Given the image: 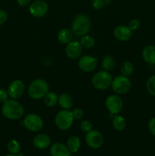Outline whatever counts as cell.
I'll return each mask as SVG.
<instances>
[{
    "label": "cell",
    "instance_id": "cell-10",
    "mask_svg": "<svg viewBox=\"0 0 155 156\" xmlns=\"http://www.w3.org/2000/svg\"><path fill=\"white\" fill-rule=\"evenodd\" d=\"M48 11V5L43 0H36L30 6V12L35 18L43 17Z\"/></svg>",
    "mask_w": 155,
    "mask_h": 156
},
{
    "label": "cell",
    "instance_id": "cell-22",
    "mask_svg": "<svg viewBox=\"0 0 155 156\" xmlns=\"http://www.w3.org/2000/svg\"><path fill=\"white\" fill-rule=\"evenodd\" d=\"M58 102V97L55 93L48 92L44 97V103L48 107H53Z\"/></svg>",
    "mask_w": 155,
    "mask_h": 156
},
{
    "label": "cell",
    "instance_id": "cell-14",
    "mask_svg": "<svg viewBox=\"0 0 155 156\" xmlns=\"http://www.w3.org/2000/svg\"><path fill=\"white\" fill-rule=\"evenodd\" d=\"M113 35L118 41H127L132 37V30L128 26L120 25L115 27Z\"/></svg>",
    "mask_w": 155,
    "mask_h": 156
},
{
    "label": "cell",
    "instance_id": "cell-18",
    "mask_svg": "<svg viewBox=\"0 0 155 156\" xmlns=\"http://www.w3.org/2000/svg\"><path fill=\"white\" fill-rule=\"evenodd\" d=\"M73 38V33L69 29H62L58 34V41L62 44H68Z\"/></svg>",
    "mask_w": 155,
    "mask_h": 156
},
{
    "label": "cell",
    "instance_id": "cell-1",
    "mask_svg": "<svg viewBox=\"0 0 155 156\" xmlns=\"http://www.w3.org/2000/svg\"><path fill=\"white\" fill-rule=\"evenodd\" d=\"M2 112L6 118L17 120L24 115V110L21 104L14 99H11L5 102L2 108Z\"/></svg>",
    "mask_w": 155,
    "mask_h": 156
},
{
    "label": "cell",
    "instance_id": "cell-31",
    "mask_svg": "<svg viewBox=\"0 0 155 156\" xmlns=\"http://www.w3.org/2000/svg\"><path fill=\"white\" fill-rule=\"evenodd\" d=\"M148 129L152 135L155 136V117L150 119L148 122Z\"/></svg>",
    "mask_w": 155,
    "mask_h": 156
},
{
    "label": "cell",
    "instance_id": "cell-3",
    "mask_svg": "<svg viewBox=\"0 0 155 156\" xmlns=\"http://www.w3.org/2000/svg\"><path fill=\"white\" fill-rule=\"evenodd\" d=\"M49 86L43 79H36L33 81L28 88V94L31 98L40 99L45 97L48 93Z\"/></svg>",
    "mask_w": 155,
    "mask_h": 156
},
{
    "label": "cell",
    "instance_id": "cell-19",
    "mask_svg": "<svg viewBox=\"0 0 155 156\" xmlns=\"http://www.w3.org/2000/svg\"><path fill=\"white\" fill-rule=\"evenodd\" d=\"M58 103L62 108L68 110L72 106V99L71 96L68 94H62L58 98Z\"/></svg>",
    "mask_w": 155,
    "mask_h": 156
},
{
    "label": "cell",
    "instance_id": "cell-33",
    "mask_svg": "<svg viewBox=\"0 0 155 156\" xmlns=\"http://www.w3.org/2000/svg\"><path fill=\"white\" fill-rule=\"evenodd\" d=\"M72 114H73V117H74V118L75 119H81L84 116L83 111H82L81 109H79V108L74 110Z\"/></svg>",
    "mask_w": 155,
    "mask_h": 156
},
{
    "label": "cell",
    "instance_id": "cell-29",
    "mask_svg": "<svg viewBox=\"0 0 155 156\" xmlns=\"http://www.w3.org/2000/svg\"><path fill=\"white\" fill-rule=\"evenodd\" d=\"M91 128H92V124L91 122L88 121V120H84L81 123V129L84 132H89L90 130H91Z\"/></svg>",
    "mask_w": 155,
    "mask_h": 156
},
{
    "label": "cell",
    "instance_id": "cell-26",
    "mask_svg": "<svg viewBox=\"0 0 155 156\" xmlns=\"http://www.w3.org/2000/svg\"><path fill=\"white\" fill-rule=\"evenodd\" d=\"M134 71V67L131 62H125L122 63L121 66V73L122 76H129L130 75L132 74Z\"/></svg>",
    "mask_w": 155,
    "mask_h": 156
},
{
    "label": "cell",
    "instance_id": "cell-21",
    "mask_svg": "<svg viewBox=\"0 0 155 156\" xmlns=\"http://www.w3.org/2000/svg\"><path fill=\"white\" fill-rule=\"evenodd\" d=\"M112 126L117 131H122L126 127V121L125 119L121 116H115L112 119Z\"/></svg>",
    "mask_w": 155,
    "mask_h": 156
},
{
    "label": "cell",
    "instance_id": "cell-28",
    "mask_svg": "<svg viewBox=\"0 0 155 156\" xmlns=\"http://www.w3.org/2000/svg\"><path fill=\"white\" fill-rule=\"evenodd\" d=\"M111 0H93L92 5L94 9L99 10V9L105 7L106 5L109 4Z\"/></svg>",
    "mask_w": 155,
    "mask_h": 156
},
{
    "label": "cell",
    "instance_id": "cell-34",
    "mask_svg": "<svg viewBox=\"0 0 155 156\" xmlns=\"http://www.w3.org/2000/svg\"><path fill=\"white\" fill-rule=\"evenodd\" d=\"M8 19V14L5 11L0 10V25L5 23Z\"/></svg>",
    "mask_w": 155,
    "mask_h": 156
},
{
    "label": "cell",
    "instance_id": "cell-15",
    "mask_svg": "<svg viewBox=\"0 0 155 156\" xmlns=\"http://www.w3.org/2000/svg\"><path fill=\"white\" fill-rule=\"evenodd\" d=\"M50 155L51 156H71V152L65 145L57 143L51 146Z\"/></svg>",
    "mask_w": 155,
    "mask_h": 156
},
{
    "label": "cell",
    "instance_id": "cell-9",
    "mask_svg": "<svg viewBox=\"0 0 155 156\" xmlns=\"http://www.w3.org/2000/svg\"><path fill=\"white\" fill-rule=\"evenodd\" d=\"M106 106L112 114H117L122 111L123 103L119 96L109 95L106 100Z\"/></svg>",
    "mask_w": 155,
    "mask_h": 156
},
{
    "label": "cell",
    "instance_id": "cell-20",
    "mask_svg": "<svg viewBox=\"0 0 155 156\" xmlns=\"http://www.w3.org/2000/svg\"><path fill=\"white\" fill-rule=\"evenodd\" d=\"M81 146V141L78 137L71 136L67 141V147L71 152H76Z\"/></svg>",
    "mask_w": 155,
    "mask_h": 156
},
{
    "label": "cell",
    "instance_id": "cell-35",
    "mask_svg": "<svg viewBox=\"0 0 155 156\" xmlns=\"http://www.w3.org/2000/svg\"><path fill=\"white\" fill-rule=\"evenodd\" d=\"M30 0H17L19 5L21 6H26L30 3Z\"/></svg>",
    "mask_w": 155,
    "mask_h": 156
},
{
    "label": "cell",
    "instance_id": "cell-30",
    "mask_svg": "<svg viewBox=\"0 0 155 156\" xmlns=\"http://www.w3.org/2000/svg\"><path fill=\"white\" fill-rule=\"evenodd\" d=\"M140 26V21L138 19H132L129 22V26L128 27L131 29L132 30H135L139 27Z\"/></svg>",
    "mask_w": 155,
    "mask_h": 156
},
{
    "label": "cell",
    "instance_id": "cell-5",
    "mask_svg": "<svg viewBox=\"0 0 155 156\" xmlns=\"http://www.w3.org/2000/svg\"><path fill=\"white\" fill-rule=\"evenodd\" d=\"M73 114L68 110H62L59 111L56 117V124L62 130L69 129L73 123Z\"/></svg>",
    "mask_w": 155,
    "mask_h": 156
},
{
    "label": "cell",
    "instance_id": "cell-32",
    "mask_svg": "<svg viewBox=\"0 0 155 156\" xmlns=\"http://www.w3.org/2000/svg\"><path fill=\"white\" fill-rule=\"evenodd\" d=\"M9 98V94L4 89L0 88V103H5Z\"/></svg>",
    "mask_w": 155,
    "mask_h": 156
},
{
    "label": "cell",
    "instance_id": "cell-27",
    "mask_svg": "<svg viewBox=\"0 0 155 156\" xmlns=\"http://www.w3.org/2000/svg\"><path fill=\"white\" fill-rule=\"evenodd\" d=\"M147 89L148 92L150 93L151 95L155 96V75L152 76L147 79Z\"/></svg>",
    "mask_w": 155,
    "mask_h": 156
},
{
    "label": "cell",
    "instance_id": "cell-23",
    "mask_svg": "<svg viewBox=\"0 0 155 156\" xmlns=\"http://www.w3.org/2000/svg\"><path fill=\"white\" fill-rule=\"evenodd\" d=\"M102 66L106 71H109L112 70L115 66V61L113 58L109 56H105L102 60Z\"/></svg>",
    "mask_w": 155,
    "mask_h": 156
},
{
    "label": "cell",
    "instance_id": "cell-6",
    "mask_svg": "<svg viewBox=\"0 0 155 156\" xmlns=\"http://www.w3.org/2000/svg\"><path fill=\"white\" fill-rule=\"evenodd\" d=\"M112 88L118 94H126L132 87V83L129 78L124 76H118L112 81Z\"/></svg>",
    "mask_w": 155,
    "mask_h": 156
},
{
    "label": "cell",
    "instance_id": "cell-2",
    "mask_svg": "<svg viewBox=\"0 0 155 156\" xmlns=\"http://www.w3.org/2000/svg\"><path fill=\"white\" fill-rule=\"evenodd\" d=\"M91 29V22L87 15L84 14L77 15L74 18L71 25L72 33L77 36L86 35Z\"/></svg>",
    "mask_w": 155,
    "mask_h": 156
},
{
    "label": "cell",
    "instance_id": "cell-11",
    "mask_svg": "<svg viewBox=\"0 0 155 156\" xmlns=\"http://www.w3.org/2000/svg\"><path fill=\"white\" fill-rule=\"evenodd\" d=\"M78 66L82 71L89 73L97 67V59L91 56H84L78 61Z\"/></svg>",
    "mask_w": 155,
    "mask_h": 156
},
{
    "label": "cell",
    "instance_id": "cell-12",
    "mask_svg": "<svg viewBox=\"0 0 155 156\" xmlns=\"http://www.w3.org/2000/svg\"><path fill=\"white\" fill-rule=\"evenodd\" d=\"M24 91V83L21 80H15L10 84L8 89V94L13 99H18Z\"/></svg>",
    "mask_w": 155,
    "mask_h": 156
},
{
    "label": "cell",
    "instance_id": "cell-17",
    "mask_svg": "<svg viewBox=\"0 0 155 156\" xmlns=\"http://www.w3.org/2000/svg\"><path fill=\"white\" fill-rule=\"evenodd\" d=\"M142 57L147 63L155 65V46L150 45L144 47L142 51Z\"/></svg>",
    "mask_w": 155,
    "mask_h": 156
},
{
    "label": "cell",
    "instance_id": "cell-4",
    "mask_svg": "<svg viewBox=\"0 0 155 156\" xmlns=\"http://www.w3.org/2000/svg\"><path fill=\"white\" fill-rule=\"evenodd\" d=\"M112 76L107 71H100L92 79V84L98 90H106L112 84Z\"/></svg>",
    "mask_w": 155,
    "mask_h": 156
},
{
    "label": "cell",
    "instance_id": "cell-16",
    "mask_svg": "<svg viewBox=\"0 0 155 156\" xmlns=\"http://www.w3.org/2000/svg\"><path fill=\"white\" fill-rule=\"evenodd\" d=\"M50 143H51V140L48 136L45 134H38L33 140V146L39 149H46Z\"/></svg>",
    "mask_w": 155,
    "mask_h": 156
},
{
    "label": "cell",
    "instance_id": "cell-7",
    "mask_svg": "<svg viewBox=\"0 0 155 156\" xmlns=\"http://www.w3.org/2000/svg\"><path fill=\"white\" fill-rule=\"evenodd\" d=\"M23 123L28 130L32 131V132H37V131L40 130L43 125L41 117L34 114L27 115L24 119Z\"/></svg>",
    "mask_w": 155,
    "mask_h": 156
},
{
    "label": "cell",
    "instance_id": "cell-8",
    "mask_svg": "<svg viewBox=\"0 0 155 156\" xmlns=\"http://www.w3.org/2000/svg\"><path fill=\"white\" fill-rule=\"evenodd\" d=\"M85 140L87 144L92 149H98L103 143V135L97 130H90L88 132Z\"/></svg>",
    "mask_w": 155,
    "mask_h": 156
},
{
    "label": "cell",
    "instance_id": "cell-36",
    "mask_svg": "<svg viewBox=\"0 0 155 156\" xmlns=\"http://www.w3.org/2000/svg\"><path fill=\"white\" fill-rule=\"evenodd\" d=\"M5 156H24V155L21 153H18V154H17V155H14V154H9V155H7Z\"/></svg>",
    "mask_w": 155,
    "mask_h": 156
},
{
    "label": "cell",
    "instance_id": "cell-13",
    "mask_svg": "<svg viewBox=\"0 0 155 156\" xmlns=\"http://www.w3.org/2000/svg\"><path fill=\"white\" fill-rule=\"evenodd\" d=\"M82 52V46L78 41H71L65 48L67 56L71 59H75L81 56Z\"/></svg>",
    "mask_w": 155,
    "mask_h": 156
},
{
    "label": "cell",
    "instance_id": "cell-25",
    "mask_svg": "<svg viewBox=\"0 0 155 156\" xmlns=\"http://www.w3.org/2000/svg\"><path fill=\"white\" fill-rule=\"evenodd\" d=\"M80 44L82 47H85V48H91L95 44L94 39L92 37L89 36V35H84L81 38Z\"/></svg>",
    "mask_w": 155,
    "mask_h": 156
},
{
    "label": "cell",
    "instance_id": "cell-24",
    "mask_svg": "<svg viewBox=\"0 0 155 156\" xmlns=\"http://www.w3.org/2000/svg\"><path fill=\"white\" fill-rule=\"evenodd\" d=\"M7 148L9 152L12 154H14V155L18 154L20 152V150H21V146H20L19 143L15 140H12L9 142Z\"/></svg>",
    "mask_w": 155,
    "mask_h": 156
}]
</instances>
